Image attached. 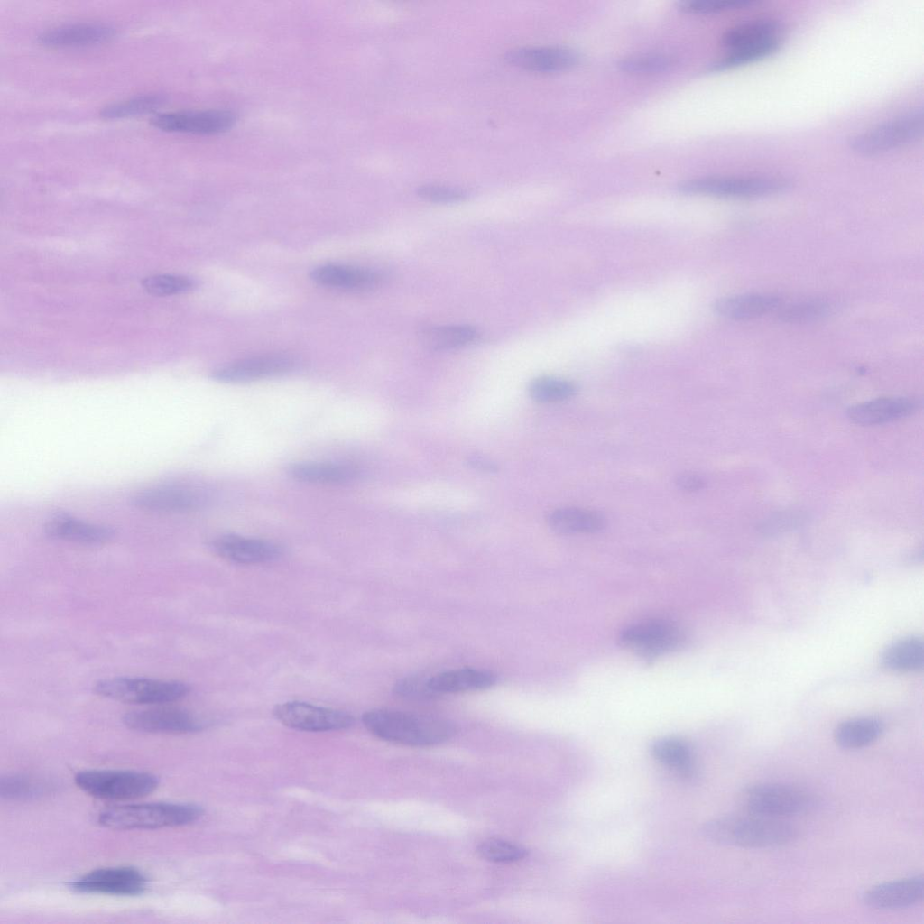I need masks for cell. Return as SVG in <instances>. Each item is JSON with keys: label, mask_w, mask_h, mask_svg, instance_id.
Segmentation results:
<instances>
[{"label": "cell", "mask_w": 924, "mask_h": 924, "mask_svg": "<svg viewBox=\"0 0 924 924\" xmlns=\"http://www.w3.org/2000/svg\"><path fill=\"white\" fill-rule=\"evenodd\" d=\"M701 831L713 843L744 848L781 846L799 836L798 828L783 818L751 813L711 819Z\"/></svg>", "instance_id": "1"}, {"label": "cell", "mask_w": 924, "mask_h": 924, "mask_svg": "<svg viewBox=\"0 0 924 924\" xmlns=\"http://www.w3.org/2000/svg\"><path fill=\"white\" fill-rule=\"evenodd\" d=\"M362 722L376 737L410 746L439 744L457 733L456 725L448 719L386 708L365 712Z\"/></svg>", "instance_id": "2"}, {"label": "cell", "mask_w": 924, "mask_h": 924, "mask_svg": "<svg viewBox=\"0 0 924 924\" xmlns=\"http://www.w3.org/2000/svg\"><path fill=\"white\" fill-rule=\"evenodd\" d=\"M200 807L189 803L152 802L118 806L98 815V823L112 829H155L180 827L198 820Z\"/></svg>", "instance_id": "3"}, {"label": "cell", "mask_w": 924, "mask_h": 924, "mask_svg": "<svg viewBox=\"0 0 924 924\" xmlns=\"http://www.w3.org/2000/svg\"><path fill=\"white\" fill-rule=\"evenodd\" d=\"M74 781L84 792L106 800L143 798L159 784L153 774L129 770H85L78 772Z\"/></svg>", "instance_id": "4"}, {"label": "cell", "mask_w": 924, "mask_h": 924, "mask_svg": "<svg viewBox=\"0 0 924 924\" xmlns=\"http://www.w3.org/2000/svg\"><path fill=\"white\" fill-rule=\"evenodd\" d=\"M93 689L99 696L124 703L162 705L183 698L190 688L179 680L115 677L97 681Z\"/></svg>", "instance_id": "5"}, {"label": "cell", "mask_w": 924, "mask_h": 924, "mask_svg": "<svg viewBox=\"0 0 924 924\" xmlns=\"http://www.w3.org/2000/svg\"><path fill=\"white\" fill-rule=\"evenodd\" d=\"M922 133L923 112L916 109L857 134L849 146L860 155H877L912 143Z\"/></svg>", "instance_id": "6"}, {"label": "cell", "mask_w": 924, "mask_h": 924, "mask_svg": "<svg viewBox=\"0 0 924 924\" xmlns=\"http://www.w3.org/2000/svg\"><path fill=\"white\" fill-rule=\"evenodd\" d=\"M742 803L748 813L782 818L810 810L815 805V799L796 786L761 783L744 791Z\"/></svg>", "instance_id": "7"}, {"label": "cell", "mask_w": 924, "mask_h": 924, "mask_svg": "<svg viewBox=\"0 0 924 924\" xmlns=\"http://www.w3.org/2000/svg\"><path fill=\"white\" fill-rule=\"evenodd\" d=\"M783 179L764 176H721L691 180L679 186L684 193L703 194L721 198L752 199L767 197L788 189Z\"/></svg>", "instance_id": "8"}, {"label": "cell", "mask_w": 924, "mask_h": 924, "mask_svg": "<svg viewBox=\"0 0 924 924\" xmlns=\"http://www.w3.org/2000/svg\"><path fill=\"white\" fill-rule=\"evenodd\" d=\"M625 649L646 660L676 651L682 646L685 636L674 623L651 619L624 628L619 637Z\"/></svg>", "instance_id": "9"}, {"label": "cell", "mask_w": 924, "mask_h": 924, "mask_svg": "<svg viewBox=\"0 0 924 924\" xmlns=\"http://www.w3.org/2000/svg\"><path fill=\"white\" fill-rule=\"evenodd\" d=\"M273 712L282 725L300 731H335L348 728L354 724V717L347 712L302 701L278 704Z\"/></svg>", "instance_id": "10"}, {"label": "cell", "mask_w": 924, "mask_h": 924, "mask_svg": "<svg viewBox=\"0 0 924 924\" xmlns=\"http://www.w3.org/2000/svg\"><path fill=\"white\" fill-rule=\"evenodd\" d=\"M299 365L297 357L288 353H266L226 364L212 373L221 383H241L287 374Z\"/></svg>", "instance_id": "11"}, {"label": "cell", "mask_w": 924, "mask_h": 924, "mask_svg": "<svg viewBox=\"0 0 924 924\" xmlns=\"http://www.w3.org/2000/svg\"><path fill=\"white\" fill-rule=\"evenodd\" d=\"M147 886V877L129 866L96 869L69 883V889L77 892L116 896L141 895Z\"/></svg>", "instance_id": "12"}, {"label": "cell", "mask_w": 924, "mask_h": 924, "mask_svg": "<svg viewBox=\"0 0 924 924\" xmlns=\"http://www.w3.org/2000/svg\"><path fill=\"white\" fill-rule=\"evenodd\" d=\"M208 500L207 491L200 486L171 483L141 491L134 496L133 503L145 511L180 513L199 509Z\"/></svg>", "instance_id": "13"}, {"label": "cell", "mask_w": 924, "mask_h": 924, "mask_svg": "<svg viewBox=\"0 0 924 924\" xmlns=\"http://www.w3.org/2000/svg\"><path fill=\"white\" fill-rule=\"evenodd\" d=\"M235 121V115L226 110H189L157 114L150 122L169 133L215 134L230 129Z\"/></svg>", "instance_id": "14"}, {"label": "cell", "mask_w": 924, "mask_h": 924, "mask_svg": "<svg viewBox=\"0 0 924 924\" xmlns=\"http://www.w3.org/2000/svg\"><path fill=\"white\" fill-rule=\"evenodd\" d=\"M123 722L132 730L155 734H187L203 727L193 714L175 707L131 711L125 714Z\"/></svg>", "instance_id": "15"}, {"label": "cell", "mask_w": 924, "mask_h": 924, "mask_svg": "<svg viewBox=\"0 0 924 924\" xmlns=\"http://www.w3.org/2000/svg\"><path fill=\"white\" fill-rule=\"evenodd\" d=\"M210 548L219 557L244 565L270 562L282 554V548L272 541L235 534L215 538L210 541Z\"/></svg>", "instance_id": "16"}, {"label": "cell", "mask_w": 924, "mask_h": 924, "mask_svg": "<svg viewBox=\"0 0 924 924\" xmlns=\"http://www.w3.org/2000/svg\"><path fill=\"white\" fill-rule=\"evenodd\" d=\"M922 874L880 883L863 894L864 903L876 910H899L914 906L923 899Z\"/></svg>", "instance_id": "17"}, {"label": "cell", "mask_w": 924, "mask_h": 924, "mask_svg": "<svg viewBox=\"0 0 924 924\" xmlns=\"http://www.w3.org/2000/svg\"><path fill=\"white\" fill-rule=\"evenodd\" d=\"M115 34L110 25L79 23L57 26L38 36V42L51 48H79L103 43Z\"/></svg>", "instance_id": "18"}, {"label": "cell", "mask_w": 924, "mask_h": 924, "mask_svg": "<svg viewBox=\"0 0 924 924\" xmlns=\"http://www.w3.org/2000/svg\"><path fill=\"white\" fill-rule=\"evenodd\" d=\"M310 277L321 286L344 291H369L383 282L376 271L337 263L319 265L311 271Z\"/></svg>", "instance_id": "19"}, {"label": "cell", "mask_w": 924, "mask_h": 924, "mask_svg": "<svg viewBox=\"0 0 924 924\" xmlns=\"http://www.w3.org/2000/svg\"><path fill=\"white\" fill-rule=\"evenodd\" d=\"M505 60L517 67L538 72H555L573 67L578 56L561 47H521L509 51Z\"/></svg>", "instance_id": "20"}, {"label": "cell", "mask_w": 924, "mask_h": 924, "mask_svg": "<svg viewBox=\"0 0 924 924\" xmlns=\"http://www.w3.org/2000/svg\"><path fill=\"white\" fill-rule=\"evenodd\" d=\"M917 407V402L910 398L885 397L854 405L847 415L856 424L878 425L909 416Z\"/></svg>", "instance_id": "21"}, {"label": "cell", "mask_w": 924, "mask_h": 924, "mask_svg": "<svg viewBox=\"0 0 924 924\" xmlns=\"http://www.w3.org/2000/svg\"><path fill=\"white\" fill-rule=\"evenodd\" d=\"M496 682L497 677L494 672L474 668L449 670L428 679V685L436 695L483 690Z\"/></svg>", "instance_id": "22"}, {"label": "cell", "mask_w": 924, "mask_h": 924, "mask_svg": "<svg viewBox=\"0 0 924 924\" xmlns=\"http://www.w3.org/2000/svg\"><path fill=\"white\" fill-rule=\"evenodd\" d=\"M781 305V298L775 295L745 293L717 300L714 304V310L726 319L748 320L776 311Z\"/></svg>", "instance_id": "23"}, {"label": "cell", "mask_w": 924, "mask_h": 924, "mask_svg": "<svg viewBox=\"0 0 924 924\" xmlns=\"http://www.w3.org/2000/svg\"><path fill=\"white\" fill-rule=\"evenodd\" d=\"M782 25L772 19H757L735 25L723 36L728 51L781 43Z\"/></svg>", "instance_id": "24"}, {"label": "cell", "mask_w": 924, "mask_h": 924, "mask_svg": "<svg viewBox=\"0 0 924 924\" xmlns=\"http://www.w3.org/2000/svg\"><path fill=\"white\" fill-rule=\"evenodd\" d=\"M45 532L54 539L83 544L105 543L115 535L110 527L88 523L65 514L57 515L49 521Z\"/></svg>", "instance_id": "25"}, {"label": "cell", "mask_w": 924, "mask_h": 924, "mask_svg": "<svg viewBox=\"0 0 924 924\" xmlns=\"http://www.w3.org/2000/svg\"><path fill=\"white\" fill-rule=\"evenodd\" d=\"M289 473L298 481L320 485L346 484L359 476V470L353 465L316 461L291 465Z\"/></svg>", "instance_id": "26"}, {"label": "cell", "mask_w": 924, "mask_h": 924, "mask_svg": "<svg viewBox=\"0 0 924 924\" xmlns=\"http://www.w3.org/2000/svg\"><path fill=\"white\" fill-rule=\"evenodd\" d=\"M547 522L553 531L566 535L595 533L606 525L602 513L578 507L555 509L548 515Z\"/></svg>", "instance_id": "27"}, {"label": "cell", "mask_w": 924, "mask_h": 924, "mask_svg": "<svg viewBox=\"0 0 924 924\" xmlns=\"http://www.w3.org/2000/svg\"><path fill=\"white\" fill-rule=\"evenodd\" d=\"M881 662L889 670L900 673L918 672L924 666V643L916 636L901 638L882 652Z\"/></svg>", "instance_id": "28"}, {"label": "cell", "mask_w": 924, "mask_h": 924, "mask_svg": "<svg viewBox=\"0 0 924 924\" xmlns=\"http://www.w3.org/2000/svg\"><path fill=\"white\" fill-rule=\"evenodd\" d=\"M883 732V724L875 717H856L840 723L834 739L844 749L854 750L874 743Z\"/></svg>", "instance_id": "29"}, {"label": "cell", "mask_w": 924, "mask_h": 924, "mask_svg": "<svg viewBox=\"0 0 924 924\" xmlns=\"http://www.w3.org/2000/svg\"><path fill=\"white\" fill-rule=\"evenodd\" d=\"M422 342L435 350H450L467 346L477 339L478 331L468 325L430 328L422 331Z\"/></svg>", "instance_id": "30"}, {"label": "cell", "mask_w": 924, "mask_h": 924, "mask_svg": "<svg viewBox=\"0 0 924 924\" xmlns=\"http://www.w3.org/2000/svg\"><path fill=\"white\" fill-rule=\"evenodd\" d=\"M651 753L660 763L680 772H689L693 764L691 747L680 738H660L652 743Z\"/></svg>", "instance_id": "31"}, {"label": "cell", "mask_w": 924, "mask_h": 924, "mask_svg": "<svg viewBox=\"0 0 924 924\" xmlns=\"http://www.w3.org/2000/svg\"><path fill=\"white\" fill-rule=\"evenodd\" d=\"M51 790L46 781L27 775H5L0 780V796L8 800H30Z\"/></svg>", "instance_id": "32"}, {"label": "cell", "mask_w": 924, "mask_h": 924, "mask_svg": "<svg viewBox=\"0 0 924 924\" xmlns=\"http://www.w3.org/2000/svg\"><path fill=\"white\" fill-rule=\"evenodd\" d=\"M577 386L565 379L541 376L535 378L529 385L530 396L541 403H555L572 398Z\"/></svg>", "instance_id": "33"}, {"label": "cell", "mask_w": 924, "mask_h": 924, "mask_svg": "<svg viewBox=\"0 0 924 924\" xmlns=\"http://www.w3.org/2000/svg\"><path fill=\"white\" fill-rule=\"evenodd\" d=\"M831 304L824 299H809L781 306L778 317L788 323H808L827 316Z\"/></svg>", "instance_id": "34"}, {"label": "cell", "mask_w": 924, "mask_h": 924, "mask_svg": "<svg viewBox=\"0 0 924 924\" xmlns=\"http://www.w3.org/2000/svg\"><path fill=\"white\" fill-rule=\"evenodd\" d=\"M165 101V97L158 94H147L132 97L104 107L100 112L102 117L118 119L149 114L155 111Z\"/></svg>", "instance_id": "35"}, {"label": "cell", "mask_w": 924, "mask_h": 924, "mask_svg": "<svg viewBox=\"0 0 924 924\" xmlns=\"http://www.w3.org/2000/svg\"><path fill=\"white\" fill-rule=\"evenodd\" d=\"M781 44L729 51L728 54L712 64L710 71H722L762 60L778 51Z\"/></svg>", "instance_id": "36"}, {"label": "cell", "mask_w": 924, "mask_h": 924, "mask_svg": "<svg viewBox=\"0 0 924 924\" xmlns=\"http://www.w3.org/2000/svg\"><path fill=\"white\" fill-rule=\"evenodd\" d=\"M479 855L494 863H513L523 859L526 850L510 841L492 838L482 842L478 846Z\"/></svg>", "instance_id": "37"}, {"label": "cell", "mask_w": 924, "mask_h": 924, "mask_svg": "<svg viewBox=\"0 0 924 924\" xmlns=\"http://www.w3.org/2000/svg\"><path fill=\"white\" fill-rule=\"evenodd\" d=\"M143 285L152 295L168 296L189 291L194 288L195 282L185 276L161 274L146 278Z\"/></svg>", "instance_id": "38"}, {"label": "cell", "mask_w": 924, "mask_h": 924, "mask_svg": "<svg viewBox=\"0 0 924 924\" xmlns=\"http://www.w3.org/2000/svg\"><path fill=\"white\" fill-rule=\"evenodd\" d=\"M673 65V60L661 54H647L633 56L623 60L619 66L631 73H657L669 69Z\"/></svg>", "instance_id": "39"}, {"label": "cell", "mask_w": 924, "mask_h": 924, "mask_svg": "<svg viewBox=\"0 0 924 924\" xmlns=\"http://www.w3.org/2000/svg\"><path fill=\"white\" fill-rule=\"evenodd\" d=\"M393 692L401 698L418 700L437 696L430 688L428 679L416 676L402 678L396 681Z\"/></svg>", "instance_id": "40"}, {"label": "cell", "mask_w": 924, "mask_h": 924, "mask_svg": "<svg viewBox=\"0 0 924 924\" xmlns=\"http://www.w3.org/2000/svg\"><path fill=\"white\" fill-rule=\"evenodd\" d=\"M749 0H690L681 5L682 9L691 13H716L752 5Z\"/></svg>", "instance_id": "41"}, {"label": "cell", "mask_w": 924, "mask_h": 924, "mask_svg": "<svg viewBox=\"0 0 924 924\" xmlns=\"http://www.w3.org/2000/svg\"><path fill=\"white\" fill-rule=\"evenodd\" d=\"M418 195L431 202L453 203L465 199L467 192L459 188L430 184L420 187Z\"/></svg>", "instance_id": "42"}, {"label": "cell", "mask_w": 924, "mask_h": 924, "mask_svg": "<svg viewBox=\"0 0 924 924\" xmlns=\"http://www.w3.org/2000/svg\"><path fill=\"white\" fill-rule=\"evenodd\" d=\"M677 484L684 491L696 492L704 487L705 481L698 475L686 473L678 477Z\"/></svg>", "instance_id": "43"}]
</instances>
